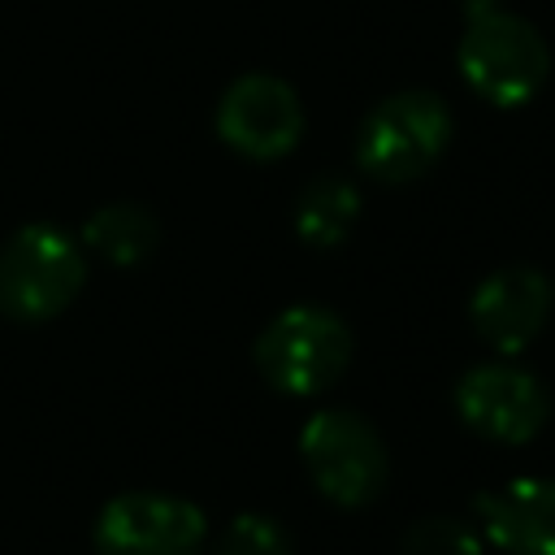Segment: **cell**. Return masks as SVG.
Instances as JSON below:
<instances>
[{"instance_id":"cell-1","label":"cell","mask_w":555,"mask_h":555,"mask_svg":"<svg viewBox=\"0 0 555 555\" xmlns=\"http://www.w3.org/2000/svg\"><path fill=\"white\" fill-rule=\"evenodd\" d=\"M464 13L460 74L468 78V87L499 108L533 100L551 74V52L538 26L503 9L499 0H468Z\"/></svg>"},{"instance_id":"cell-13","label":"cell","mask_w":555,"mask_h":555,"mask_svg":"<svg viewBox=\"0 0 555 555\" xmlns=\"http://www.w3.org/2000/svg\"><path fill=\"white\" fill-rule=\"evenodd\" d=\"M403 555H481V533L455 516H425L408 529Z\"/></svg>"},{"instance_id":"cell-3","label":"cell","mask_w":555,"mask_h":555,"mask_svg":"<svg viewBox=\"0 0 555 555\" xmlns=\"http://www.w3.org/2000/svg\"><path fill=\"white\" fill-rule=\"evenodd\" d=\"M351 360V330L338 312L317 304H295L278 312L256 338V364L264 382L282 395H321L330 390Z\"/></svg>"},{"instance_id":"cell-6","label":"cell","mask_w":555,"mask_h":555,"mask_svg":"<svg viewBox=\"0 0 555 555\" xmlns=\"http://www.w3.org/2000/svg\"><path fill=\"white\" fill-rule=\"evenodd\" d=\"M208 538V520L191 499L130 490L104 503L95 516L100 555H195Z\"/></svg>"},{"instance_id":"cell-9","label":"cell","mask_w":555,"mask_h":555,"mask_svg":"<svg viewBox=\"0 0 555 555\" xmlns=\"http://www.w3.org/2000/svg\"><path fill=\"white\" fill-rule=\"evenodd\" d=\"M555 308V286L546 273L529 264H503L494 269L468 304L473 330L494 347V351H525L551 321Z\"/></svg>"},{"instance_id":"cell-14","label":"cell","mask_w":555,"mask_h":555,"mask_svg":"<svg viewBox=\"0 0 555 555\" xmlns=\"http://www.w3.org/2000/svg\"><path fill=\"white\" fill-rule=\"evenodd\" d=\"M217 555H295V551H291V538L278 520H269L260 512H243L225 525Z\"/></svg>"},{"instance_id":"cell-11","label":"cell","mask_w":555,"mask_h":555,"mask_svg":"<svg viewBox=\"0 0 555 555\" xmlns=\"http://www.w3.org/2000/svg\"><path fill=\"white\" fill-rule=\"evenodd\" d=\"M82 243H87L100 260L130 269V264H143V260L156 251L160 225H156V217H152L143 204L117 199V204H104V208H95V212L87 217Z\"/></svg>"},{"instance_id":"cell-8","label":"cell","mask_w":555,"mask_h":555,"mask_svg":"<svg viewBox=\"0 0 555 555\" xmlns=\"http://www.w3.org/2000/svg\"><path fill=\"white\" fill-rule=\"evenodd\" d=\"M455 408H460L464 425H473L481 438L529 442L546 425L551 395L529 369L490 360V364H477L460 377Z\"/></svg>"},{"instance_id":"cell-7","label":"cell","mask_w":555,"mask_h":555,"mask_svg":"<svg viewBox=\"0 0 555 555\" xmlns=\"http://www.w3.org/2000/svg\"><path fill=\"white\" fill-rule=\"evenodd\" d=\"M217 134L251 160L286 156L304 134V104L291 82L273 74H243L217 104Z\"/></svg>"},{"instance_id":"cell-12","label":"cell","mask_w":555,"mask_h":555,"mask_svg":"<svg viewBox=\"0 0 555 555\" xmlns=\"http://www.w3.org/2000/svg\"><path fill=\"white\" fill-rule=\"evenodd\" d=\"M356 217H360V191L338 173H321L304 186L295 204V234L308 247H334L351 234Z\"/></svg>"},{"instance_id":"cell-5","label":"cell","mask_w":555,"mask_h":555,"mask_svg":"<svg viewBox=\"0 0 555 555\" xmlns=\"http://www.w3.org/2000/svg\"><path fill=\"white\" fill-rule=\"evenodd\" d=\"M299 455L317 490L338 507H364L386 490L390 460L377 429L347 408H321L299 434Z\"/></svg>"},{"instance_id":"cell-2","label":"cell","mask_w":555,"mask_h":555,"mask_svg":"<svg viewBox=\"0 0 555 555\" xmlns=\"http://www.w3.org/2000/svg\"><path fill=\"white\" fill-rule=\"evenodd\" d=\"M82 282L87 251L61 225H22L0 247V308L17 321H48L65 312Z\"/></svg>"},{"instance_id":"cell-10","label":"cell","mask_w":555,"mask_h":555,"mask_svg":"<svg viewBox=\"0 0 555 555\" xmlns=\"http://www.w3.org/2000/svg\"><path fill=\"white\" fill-rule=\"evenodd\" d=\"M477 533L507 555H555V477H512L477 494Z\"/></svg>"},{"instance_id":"cell-4","label":"cell","mask_w":555,"mask_h":555,"mask_svg":"<svg viewBox=\"0 0 555 555\" xmlns=\"http://www.w3.org/2000/svg\"><path fill=\"white\" fill-rule=\"evenodd\" d=\"M451 143V108L434 91L386 95L356 134V160L377 182H412Z\"/></svg>"}]
</instances>
